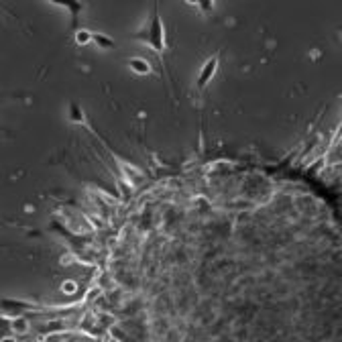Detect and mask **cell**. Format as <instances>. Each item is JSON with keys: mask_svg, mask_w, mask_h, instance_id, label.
Here are the masks:
<instances>
[{"mask_svg": "<svg viewBox=\"0 0 342 342\" xmlns=\"http://www.w3.org/2000/svg\"><path fill=\"white\" fill-rule=\"evenodd\" d=\"M92 39H94V31H90V29H77L73 33V41H75V45H80V47L92 45Z\"/></svg>", "mask_w": 342, "mask_h": 342, "instance_id": "cell-5", "label": "cell"}, {"mask_svg": "<svg viewBox=\"0 0 342 342\" xmlns=\"http://www.w3.org/2000/svg\"><path fill=\"white\" fill-rule=\"evenodd\" d=\"M53 6H59V8H67L69 10V14H71V20L75 22V18H77V12H82L86 6L82 4V2H65V4H59V2H55Z\"/></svg>", "mask_w": 342, "mask_h": 342, "instance_id": "cell-6", "label": "cell"}, {"mask_svg": "<svg viewBox=\"0 0 342 342\" xmlns=\"http://www.w3.org/2000/svg\"><path fill=\"white\" fill-rule=\"evenodd\" d=\"M342 141V120H340V124H338V128H336V133H334V139H332V143H330V149H336V145Z\"/></svg>", "mask_w": 342, "mask_h": 342, "instance_id": "cell-7", "label": "cell"}, {"mask_svg": "<svg viewBox=\"0 0 342 342\" xmlns=\"http://www.w3.org/2000/svg\"><path fill=\"white\" fill-rule=\"evenodd\" d=\"M126 65H128L130 71L137 73V75H149V73H153V65L145 57H130L126 61Z\"/></svg>", "mask_w": 342, "mask_h": 342, "instance_id": "cell-3", "label": "cell"}, {"mask_svg": "<svg viewBox=\"0 0 342 342\" xmlns=\"http://www.w3.org/2000/svg\"><path fill=\"white\" fill-rule=\"evenodd\" d=\"M92 45H96V47H98V49H102V51H108V49H114L116 41H114V39H110L108 35H104V33H98V31H94Z\"/></svg>", "mask_w": 342, "mask_h": 342, "instance_id": "cell-4", "label": "cell"}, {"mask_svg": "<svg viewBox=\"0 0 342 342\" xmlns=\"http://www.w3.org/2000/svg\"><path fill=\"white\" fill-rule=\"evenodd\" d=\"M218 65H220V55H218V53L210 55V57L200 65V69H198V73H196V80H194V90H196V92H204V90L210 86V82L214 80V75H216V71H218Z\"/></svg>", "mask_w": 342, "mask_h": 342, "instance_id": "cell-2", "label": "cell"}, {"mask_svg": "<svg viewBox=\"0 0 342 342\" xmlns=\"http://www.w3.org/2000/svg\"><path fill=\"white\" fill-rule=\"evenodd\" d=\"M130 37L139 43H143V45H147L153 53L159 57V61H163L167 41H165V24H163V18L159 14V6L153 4V12H151L149 20H145L143 27L137 29Z\"/></svg>", "mask_w": 342, "mask_h": 342, "instance_id": "cell-1", "label": "cell"}]
</instances>
